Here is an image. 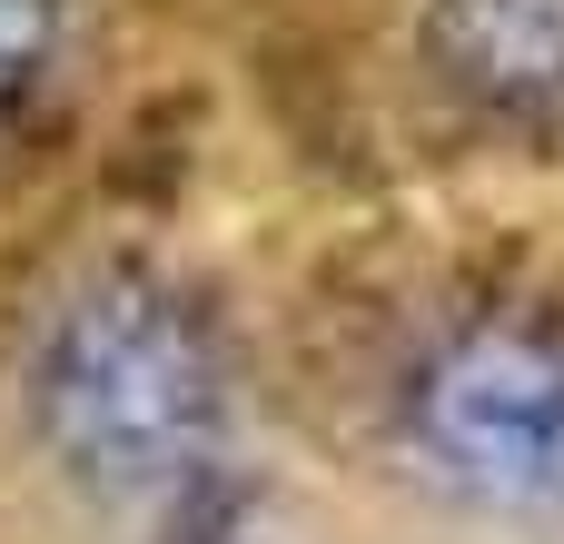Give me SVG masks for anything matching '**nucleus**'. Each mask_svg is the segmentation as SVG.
I'll return each mask as SVG.
<instances>
[{"mask_svg": "<svg viewBox=\"0 0 564 544\" xmlns=\"http://www.w3.org/2000/svg\"><path fill=\"white\" fill-rule=\"evenodd\" d=\"M416 446L496 505H564V347L525 327H476L426 357L406 396Z\"/></svg>", "mask_w": 564, "mask_h": 544, "instance_id": "nucleus-2", "label": "nucleus"}, {"mask_svg": "<svg viewBox=\"0 0 564 544\" xmlns=\"http://www.w3.org/2000/svg\"><path fill=\"white\" fill-rule=\"evenodd\" d=\"M30 416L79 486L159 496L218 436V347L188 317V297L109 278L50 317L30 357Z\"/></svg>", "mask_w": 564, "mask_h": 544, "instance_id": "nucleus-1", "label": "nucleus"}, {"mask_svg": "<svg viewBox=\"0 0 564 544\" xmlns=\"http://www.w3.org/2000/svg\"><path fill=\"white\" fill-rule=\"evenodd\" d=\"M50 40H59V0H0V99H20L50 69Z\"/></svg>", "mask_w": 564, "mask_h": 544, "instance_id": "nucleus-4", "label": "nucleus"}, {"mask_svg": "<svg viewBox=\"0 0 564 544\" xmlns=\"http://www.w3.org/2000/svg\"><path fill=\"white\" fill-rule=\"evenodd\" d=\"M426 50L496 109L564 99V0H426Z\"/></svg>", "mask_w": 564, "mask_h": 544, "instance_id": "nucleus-3", "label": "nucleus"}]
</instances>
